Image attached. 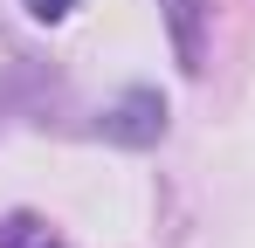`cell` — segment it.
Returning <instances> with one entry per match:
<instances>
[{
    "instance_id": "obj_1",
    "label": "cell",
    "mask_w": 255,
    "mask_h": 248,
    "mask_svg": "<svg viewBox=\"0 0 255 248\" xmlns=\"http://www.w3.org/2000/svg\"><path fill=\"white\" fill-rule=\"evenodd\" d=\"M97 131H104L111 145H125V152H145V145L166 138V97H159V90H125V97L97 118Z\"/></svg>"
},
{
    "instance_id": "obj_2",
    "label": "cell",
    "mask_w": 255,
    "mask_h": 248,
    "mask_svg": "<svg viewBox=\"0 0 255 248\" xmlns=\"http://www.w3.org/2000/svg\"><path fill=\"white\" fill-rule=\"evenodd\" d=\"M166 7V28H172V55L186 76L207 69V0H159Z\"/></svg>"
},
{
    "instance_id": "obj_3",
    "label": "cell",
    "mask_w": 255,
    "mask_h": 248,
    "mask_svg": "<svg viewBox=\"0 0 255 248\" xmlns=\"http://www.w3.org/2000/svg\"><path fill=\"white\" fill-rule=\"evenodd\" d=\"M0 248H62V235L48 228L42 214L14 207V214H0Z\"/></svg>"
},
{
    "instance_id": "obj_4",
    "label": "cell",
    "mask_w": 255,
    "mask_h": 248,
    "mask_svg": "<svg viewBox=\"0 0 255 248\" xmlns=\"http://www.w3.org/2000/svg\"><path fill=\"white\" fill-rule=\"evenodd\" d=\"M21 7H28V14H35V21H48V28H55V21H69V14H76V0H21Z\"/></svg>"
}]
</instances>
